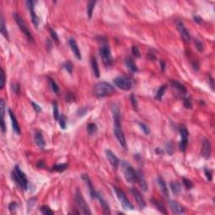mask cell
Masks as SVG:
<instances>
[{"label": "cell", "mask_w": 215, "mask_h": 215, "mask_svg": "<svg viewBox=\"0 0 215 215\" xmlns=\"http://www.w3.org/2000/svg\"><path fill=\"white\" fill-rule=\"evenodd\" d=\"M112 113H113V119L114 124V135L118 139L120 145L123 147L124 150H127V143L124 131L122 129L121 123H120V110L116 104L112 105Z\"/></svg>", "instance_id": "cell-1"}, {"label": "cell", "mask_w": 215, "mask_h": 215, "mask_svg": "<svg viewBox=\"0 0 215 215\" xmlns=\"http://www.w3.org/2000/svg\"><path fill=\"white\" fill-rule=\"evenodd\" d=\"M116 90L114 86H112L110 83L106 82H101L97 83L93 88V92L94 95L98 98H103L111 96L115 93Z\"/></svg>", "instance_id": "cell-2"}, {"label": "cell", "mask_w": 215, "mask_h": 215, "mask_svg": "<svg viewBox=\"0 0 215 215\" xmlns=\"http://www.w3.org/2000/svg\"><path fill=\"white\" fill-rule=\"evenodd\" d=\"M12 177H13L14 182L24 191H26L29 187V182L26 177L25 174L22 171V170L19 168V165L14 166V170L12 172Z\"/></svg>", "instance_id": "cell-3"}, {"label": "cell", "mask_w": 215, "mask_h": 215, "mask_svg": "<svg viewBox=\"0 0 215 215\" xmlns=\"http://www.w3.org/2000/svg\"><path fill=\"white\" fill-rule=\"evenodd\" d=\"M121 169L124 173V177L128 182L133 183L137 182V172L134 170L132 165L126 161H121Z\"/></svg>", "instance_id": "cell-4"}, {"label": "cell", "mask_w": 215, "mask_h": 215, "mask_svg": "<svg viewBox=\"0 0 215 215\" xmlns=\"http://www.w3.org/2000/svg\"><path fill=\"white\" fill-rule=\"evenodd\" d=\"M114 84L117 88L121 90L128 91L133 88L134 87V81L130 77L128 76H118L114 78Z\"/></svg>", "instance_id": "cell-5"}, {"label": "cell", "mask_w": 215, "mask_h": 215, "mask_svg": "<svg viewBox=\"0 0 215 215\" xmlns=\"http://www.w3.org/2000/svg\"><path fill=\"white\" fill-rule=\"evenodd\" d=\"M100 56L102 61V63L105 65V66H110L113 64V58L111 55V51L108 44L103 43L99 49Z\"/></svg>", "instance_id": "cell-6"}, {"label": "cell", "mask_w": 215, "mask_h": 215, "mask_svg": "<svg viewBox=\"0 0 215 215\" xmlns=\"http://www.w3.org/2000/svg\"><path fill=\"white\" fill-rule=\"evenodd\" d=\"M75 199H76V204H77L79 209L82 211V213L83 214H92V212L89 208L88 204L84 199L82 192L78 189L76 190V193H75Z\"/></svg>", "instance_id": "cell-7"}, {"label": "cell", "mask_w": 215, "mask_h": 215, "mask_svg": "<svg viewBox=\"0 0 215 215\" xmlns=\"http://www.w3.org/2000/svg\"><path fill=\"white\" fill-rule=\"evenodd\" d=\"M114 191L119 199V201L120 202L122 207L126 209V210H134L135 208L133 206V204L129 201V199L127 198L125 193L121 189H119L118 188H114Z\"/></svg>", "instance_id": "cell-8"}, {"label": "cell", "mask_w": 215, "mask_h": 215, "mask_svg": "<svg viewBox=\"0 0 215 215\" xmlns=\"http://www.w3.org/2000/svg\"><path fill=\"white\" fill-rule=\"evenodd\" d=\"M13 18H14V19H15L17 25L19 26V28L21 29V31L24 33V35L27 37V39H28L30 42H33V41H34V38H33V36H32V35H31L29 29H28V27H27V25H25V21L23 20V19H22L18 13H13Z\"/></svg>", "instance_id": "cell-9"}, {"label": "cell", "mask_w": 215, "mask_h": 215, "mask_svg": "<svg viewBox=\"0 0 215 215\" xmlns=\"http://www.w3.org/2000/svg\"><path fill=\"white\" fill-rule=\"evenodd\" d=\"M35 2H34V1H27L26 2V4L28 5V8L29 9L31 21H32V23L35 25V27L37 29L39 26V23H40V19H39L38 16L36 15L35 12Z\"/></svg>", "instance_id": "cell-10"}, {"label": "cell", "mask_w": 215, "mask_h": 215, "mask_svg": "<svg viewBox=\"0 0 215 215\" xmlns=\"http://www.w3.org/2000/svg\"><path fill=\"white\" fill-rule=\"evenodd\" d=\"M211 152H212V148H211V144L208 139H204L202 142V147L201 154L203 158L206 160L209 159L211 156Z\"/></svg>", "instance_id": "cell-11"}, {"label": "cell", "mask_w": 215, "mask_h": 215, "mask_svg": "<svg viewBox=\"0 0 215 215\" xmlns=\"http://www.w3.org/2000/svg\"><path fill=\"white\" fill-rule=\"evenodd\" d=\"M131 192H132L133 196L135 197V198L136 200V202H137L139 208L140 209H144L146 207V203H145V201L143 196L141 195V193L139 192L138 190L135 189V188L131 189Z\"/></svg>", "instance_id": "cell-12"}, {"label": "cell", "mask_w": 215, "mask_h": 215, "mask_svg": "<svg viewBox=\"0 0 215 215\" xmlns=\"http://www.w3.org/2000/svg\"><path fill=\"white\" fill-rule=\"evenodd\" d=\"M105 153H106V155H107V158H108L109 163L111 164V165L114 167V169H117L119 165V159L117 157V155L114 154V152L110 150H106Z\"/></svg>", "instance_id": "cell-13"}, {"label": "cell", "mask_w": 215, "mask_h": 215, "mask_svg": "<svg viewBox=\"0 0 215 215\" xmlns=\"http://www.w3.org/2000/svg\"><path fill=\"white\" fill-rule=\"evenodd\" d=\"M177 29L180 33V35H182V39L186 41V42H189L191 40V37H190L189 32L187 29V28L185 27L184 24L182 21H179L177 23Z\"/></svg>", "instance_id": "cell-14"}, {"label": "cell", "mask_w": 215, "mask_h": 215, "mask_svg": "<svg viewBox=\"0 0 215 215\" xmlns=\"http://www.w3.org/2000/svg\"><path fill=\"white\" fill-rule=\"evenodd\" d=\"M69 46L72 49V51L73 52L74 56H76V58L77 60H82V55H81V52H80V50H79V47L76 44V41L75 40V39L73 38H70L69 40Z\"/></svg>", "instance_id": "cell-15"}, {"label": "cell", "mask_w": 215, "mask_h": 215, "mask_svg": "<svg viewBox=\"0 0 215 215\" xmlns=\"http://www.w3.org/2000/svg\"><path fill=\"white\" fill-rule=\"evenodd\" d=\"M82 177L83 181L85 182L86 185L88 186V188H89L90 195H91L92 198H96L97 192H96V191L94 189V188H93V186H92V182H91V180H90V178H89L87 174H83Z\"/></svg>", "instance_id": "cell-16"}, {"label": "cell", "mask_w": 215, "mask_h": 215, "mask_svg": "<svg viewBox=\"0 0 215 215\" xmlns=\"http://www.w3.org/2000/svg\"><path fill=\"white\" fill-rule=\"evenodd\" d=\"M9 116H10V119H11V122H12V126H13V131L17 134V135H20V126L19 125V122L15 117V115L12 112L11 109H9Z\"/></svg>", "instance_id": "cell-17"}, {"label": "cell", "mask_w": 215, "mask_h": 215, "mask_svg": "<svg viewBox=\"0 0 215 215\" xmlns=\"http://www.w3.org/2000/svg\"><path fill=\"white\" fill-rule=\"evenodd\" d=\"M96 198L98 199V201H99L100 204H101L102 208V210H103V214H109L111 213V212H110V208H109L108 202L105 201V199L102 197V195L100 193L97 192Z\"/></svg>", "instance_id": "cell-18"}, {"label": "cell", "mask_w": 215, "mask_h": 215, "mask_svg": "<svg viewBox=\"0 0 215 215\" xmlns=\"http://www.w3.org/2000/svg\"><path fill=\"white\" fill-rule=\"evenodd\" d=\"M157 182H158V185L160 187V189L161 191L162 194L164 195L166 198H169V190H168V188H167V186H166L164 180L161 177H158Z\"/></svg>", "instance_id": "cell-19"}, {"label": "cell", "mask_w": 215, "mask_h": 215, "mask_svg": "<svg viewBox=\"0 0 215 215\" xmlns=\"http://www.w3.org/2000/svg\"><path fill=\"white\" fill-rule=\"evenodd\" d=\"M170 206L172 210V212L176 214H181L184 213V208L182 207L181 204H179L178 202L176 201H171L170 202Z\"/></svg>", "instance_id": "cell-20"}, {"label": "cell", "mask_w": 215, "mask_h": 215, "mask_svg": "<svg viewBox=\"0 0 215 215\" xmlns=\"http://www.w3.org/2000/svg\"><path fill=\"white\" fill-rule=\"evenodd\" d=\"M137 182H139V187L141 188V189L143 190L144 192H146L147 189H148L147 183H146V182H145V179L144 175L141 173V171H139V172L137 173Z\"/></svg>", "instance_id": "cell-21"}, {"label": "cell", "mask_w": 215, "mask_h": 215, "mask_svg": "<svg viewBox=\"0 0 215 215\" xmlns=\"http://www.w3.org/2000/svg\"><path fill=\"white\" fill-rule=\"evenodd\" d=\"M171 84L172 88L177 89V91H179L182 94H187L188 93V90L186 88V87L183 84L180 83L179 82H177V81H171Z\"/></svg>", "instance_id": "cell-22"}, {"label": "cell", "mask_w": 215, "mask_h": 215, "mask_svg": "<svg viewBox=\"0 0 215 215\" xmlns=\"http://www.w3.org/2000/svg\"><path fill=\"white\" fill-rule=\"evenodd\" d=\"M35 142H36V145H38L39 147L43 150L45 148V145H46V142H45V139L43 137V135L41 132H36L35 134Z\"/></svg>", "instance_id": "cell-23"}, {"label": "cell", "mask_w": 215, "mask_h": 215, "mask_svg": "<svg viewBox=\"0 0 215 215\" xmlns=\"http://www.w3.org/2000/svg\"><path fill=\"white\" fill-rule=\"evenodd\" d=\"M91 66H92V72H93L95 76L98 78L100 76V71H99V67H98V62H97V60H96L95 57H92V59H91Z\"/></svg>", "instance_id": "cell-24"}, {"label": "cell", "mask_w": 215, "mask_h": 215, "mask_svg": "<svg viewBox=\"0 0 215 215\" xmlns=\"http://www.w3.org/2000/svg\"><path fill=\"white\" fill-rule=\"evenodd\" d=\"M152 204H154L155 206V208L161 213V214H166L167 212H166V208L165 207L164 203L161 202V201L157 200V199H151Z\"/></svg>", "instance_id": "cell-25"}, {"label": "cell", "mask_w": 215, "mask_h": 215, "mask_svg": "<svg viewBox=\"0 0 215 215\" xmlns=\"http://www.w3.org/2000/svg\"><path fill=\"white\" fill-rule=\"evenodd\" d=\"M125 65L127 68L131 72H138V67L135 62L131 58H128L125 60Z\"/></svg>", "instance_id": "cell-26"}, {"label": "cell", "mask_w": 215, "mask_h": 215, "mask_svg": "<svg viewBox=\"0 0 215 215\" xmlns=\"http://www.w3.org/2000/svg\"><path fill=\"white\" fill-rule=\"evenodd\" d=\"M0 29H1V33L2 35L7 39L9 40V34H8V30H7V27H6V25H5V22H4V19H3V15H1V21H0Z\"/></svg>", "instance_id": "cell-27"}, {"label": "cell", "mask_w": 215, "mask_h": 215, "mask_svg": "<svg viewBox=\"0 0 215 215\" xmlns=\"http://www.w3.org/2000/svg\"><path fill=\"white\" fill-rule=\"evenodd\" d=\"M95 4H96V1H93V0L88 1V6H87V13H88V16L89 19H91V18H92V12H93L94 7H95Z\"/></svg>", "instance_id": "cell-28"}, {"label": "cell", "mask_w": 215, "mask_h": 215, "mask_svg": "<svg viewBox=\"0 0 215 215\" xmlns=\"http://www.w3.org/2000/svg\"><path fill=\"white\" fill-rule=\"evenodd\" d=\"M68 167V164L63 163V164H58L52 166L51 171H58V172H62L65 170H66Z\"/></svg>", "instance_id": "cell-29"}, {"label": "cell", "mask_w": 215, "mask_h": 215, "mask_svg": "<svg viewBox=\"0 0 215 215\" xmlns=\"http://www.w3.org/2000/svg\"><path fill=\"white\" fill-rule=\"evenodd\" d=\"M171 189L175 193L176 195H179L181 192V186L177 182H171Z\"/></svg>", "instance_id": "cell-30"}, {"label": "cell", "mask_w": 215, "mask_h": 215, "mask_svg": "<svg viewBox=\"0 0 215 215\" xmlns=\"http://www.w3.org/2000/svg\"><path fill=\"white\" fill-rule=\"evenodd\" d=\"M87 129H88V132L90 135H95L98 131V128H97V125L94 124V123H90L87 126Z\"/></svg>", "instance_id": "cell-31"}, {"label": "cell", "mask_w": 215, "mask_h": 215, "mask_svg": "<svg viewBox=\"0 0 215 215\" xmlns=\"http://www.w3.org/2000/svg\"><path fill=\"white\" fill-rule=\"evenodd\" d=\"M165 89H166V86H165V85L161 86L160 88L158 89V91H157V92H156V94H155V99H157V100H161V98H162V97H163V95H164L165 92Z\"/></svg>", "instance_id": "cell-32"}, {"label": "cell", "mask_w": 215, "mask_h": 215, "mask_svg": "<svg viewBox=\"0 0 215 215\" xmlns=\"http://www.w3.org/2000/svg\"><path fill=\"white\" fill-rule=\"evenodd\" d=\"M52 106H53V116H54L55 119H56V121H58L59 117H60L59 109H58V104H57V102H53Z\"/></svg>", "instance_id": "cell-33"}, {"label": "cell", "mask_w": 215, "mask_h": 215, "mask_svg": "<svg viewBox=\"0 0 215 215\" xmlns=\"http://www.w3.org/2000/svg\"><path fill=\"white\" fill-rule=\"evenodd\" d=\"M49 82H50V86H51V90H52L55 93L58 94L59 92H60V89H59L58 85L56 84V82L53 79H51V78H49Z\"/></svg>", "instance_id": "cell-34"}, {"label": "cell", "mask_w": 215, "mask_h": 215, "mask_svg": "<svg viewBox=\"0 0 215 215\" xmlns=\"http://www.w3.org/2000/svg\"><path fill=\"white\" fill-rule=\"evenodd\" d=\"M40 213H41L42 214L44 215H51L54 214L53 211L51 210V208H50L48 206H46V205L42 206V207L40 208Z\"/></svg>", "instance_id": "cell-35"}, {"label": "cell", "mask_w": 215, "mask_h": 215, "mask_svg": "<svg viewBox=\"0 0 215 215\" xmlns=\"http://www.w3.org/2000/svg\"><path fill=\"white\" fill-rule=\"evenodd\" d=\"M58 121H59V125H60L61 128L62 129H65L66 126V117L64 114H61L60 117H59Z\"/></svg>", "instance_id": "cell-36"}, {"label": "cell", "mask_w": 215, "mask_h": 215, "mask_svg": "<svg viewBox=\"0 0 215 215\" xmlns=\"http://www.w3.org/2000/svg\"><path fill=\"white\" fill-rule=\"evenodd\" d=\"M188 147V139H182L179 143V148L182 151H185Z\"/></svg>", "instance_id": "cell-37"}, {"label": "cell", "mask_w": 215, "mask_h": 215, "mask_svg": "<svg viewBox=\"0 0 215 215\" xmlns=\"http://www.w3.org/2000/svg\"><path fill=\"white\" fill-rule=\"evenodd\" d=\"M180 135H181L182 139H188L189 133H188V129H187L186 127H181V129H180Z\"/></svg>", "instance_id": "cell-38"}, {"label": "cell", "mask_w": 215, "mask_h": 215, "mask_svg": "<svg viewBox=\"0 0 215 215\" xmlns=\"http://www.w3.org/2000/svg\"><path fill=\"white\" fill-rule=\"evenodd\" d=\"M165 150H166V152H167L168 155H173L174 148H173V145H172L171 142H167L165 144Z\"/></svg>", "instance_id": "cell-39"}, {"label": "cell", "mask_w": 215, "mask_h": 215, "mask_svg": "<svg viewBox=\"0 0 215 215\" xmlns=\"http://www.w3.org/2000/svg\"><path fill=\"white\" fill-rule=\"evenodd\" d=\"M194 44H195V46H196V48H197V50H198V51H200V52L203 51L204 46H203V44H202V41H200L199 40H195Z\"/></svg>", "instance_id": "cell-40"}, {"label": "cell", "mask_w": 215, "mask_h": 215, "mask_svg": "<svg viewBox=\"0 0 215 215\" xmlns=\"http://www.w3.org/2000/svg\"><path fill=\"white\" fill-rule=\"evenodd\" d=\"M4 113H5V102L3 99H1L0 100V115L2 119H3L4 117Z\"/></svg>", "instance_id": "cell-41"}, {"label": "cell", "mask_w": 215, "mask_h": 215, "mask_svg": "<svg viewBox=\"0 0 215 215\" xmlns=\"http://www.w3.org/2000/svg\"><path fill=\"white\" fill-rule=\"evenodd\" d=\"M139 127L141 128V129L144 131V133L145 134V135H150V133H151V129H150V128L147 126L145 124H144V123H139Z\"/></svg>", "instance_id": "cell-42"}, {"label": "cell", "mask_w": 215, "mask_h": 215, "mask_svg": "<svg viewBox=\"0 0 215 215\" xmlns=\"http://www.w3.org/2000/svg\"><path fill=\"white\" fill-rule=\"evenodd\" d=\"M50 34H51V38L53 39L54 41L58 45V44H59V38H58V35H57L56 32L51 28V29H50Z\"/></svg>", "instance_id": "cell-43"}, {"label": "cell", "mask_w": 215, "mask_h": 215, "mask_svg": "<svg viewBox=\"0 0 215 215\" xmlns=\"http://www.w3.org/2000/svg\"><path fill=\"white\" fill-rule=\"evenodd\" d=\"M131 51H132V54H133L135 57L139 58V57L141 56L140 51H139V50L138 49V47H137V46H132V48H131Z\"/></svg>", "instance_id": "cell-44"}, {"label": "cell", "mask_w": 215, "mask_h": 215, "mask_svg": "<svg viewBox=\"0 0 215 215\" xmlns=\"http://www.w3.org/2000/svg\"><path fill=\"white\" fill-rule=\"evenodd\" d=\"M130 101H131V103H132V106L134 108V109L137 110L138 109V103H137V101H136V98L134 94H131L130 95Z\"/></svg>", "instance_id": "cell-45"}, {"label": "cell", "mask_w": 215, "mask_h": 215, "mask_svg": "<svg viewBox=\"0 0 215 215\" xmlns=\"http://www.w3.org/2000/svg\"><path fill=\"white\" fill-rule=\"evenodd\" d=\"M63 67L67 71V72H69V73H72V68H73V66H72V64L70 62H66L63 64Z\"/></svg>", "instance_id": "cell-46"}, {"label": "cell", "mask_w": 215, "mask_h": 215, "mask_svg": "<svg viewBox=\"0 0 215 215\" xmlns=\"http://www.w3.org/2000/svg\"><path fill=\"white\" fill-rule=\"evenodd\" d=\"M183 104H184V107L186 109H192V100L190 98H184V101H183Z\"/></svg>", "instance_id": "cell-47"}, {"label": "cell", "mask_w": 215, "mask_h": 215, "mask_svg": "<svg viewBox=\"0 0 215 215\" xmlns=\"http://www.w3.org/2000/svg\"><path fill=\"white\" fill-rule=\"evenodd\" d=\"M183 184L185 185V187L188 188V189H191V188H193V183L188 180V179H187V178H183Z\"/></svg>", "instance_id": "cell-48"}, {"label": "cell", "mask_w": 215, "mask_h": 215, "mask_svg": "<svg viewBox=\"0 0 215 215\" xmlns=\"http://www.w3.org/2000/svg\"><path fill=\"white\" fill-rule=\"evenodd\" d=\"M5 85V73L3 69H1V85H0V88H3Z\"/></svg>", "instance_id": "cell-49"}, {"label": "cell", "mask_w": 215, "mask_h": 215, "mask_svg": "<svg viewBox=\"0 0 215 215\" xmlns=\"http://www.w3.org/2000/svg\"><path fill=\"white\" fill-rule=\"evenodd\" d=\"M204 172H205V176L207 177L208 181V182H211L212 179H213V176H212V171L210 170H208V169H205L204 170Z\"/></svg>", "instance_id": "cell-50"}, {"label": "cell", "mask_w": 215, "mask_h": 215, "mask_svg": "<svg viewBox=\"0 0 215 215\" xmlns=\"http://www.w3.org/2000/svg\"><path fill=\"white\" fill-rule=\"evenodd\" d=\"M9 208L10 210L11 213H15V210L17 208V203L16 202H11L9 205Z\"/></svg>", "instance_id": "cell-51"}, {"label": "cell", "mask_w": 215, "mask_h": 215, "mask_svg": "<svg viewBox=\"0 0 215 215\" xmlns=\"http://www.w3.org/2000/svg\"><path fill=\"white\" fill-rule=\"evenodd\" d=\"M1 130L3 134H5L6 132V125H5V122H4V119L1 118Z\"/></svg>", "instance_id": "cell-52"}, {"label": "cell", "mask_w": 215, "mask_h": 215, "mask_svg": "<svg viewBox=\"0 0 215 215\" xmlns=\"http://www.w3.org/2000/svg\"><path fill=\"white\" fill-rule=\"evenodd\" d=\"M87 111H88L87 108H82V109H80L78 110L77 114H78V116H83V115H85V114L87 113Z\"/></svg>", "instance_id": "cell-53"}, {"label": "cell", "mask_w": 215, "mask_h": 215, "mask_svg": "<svg viewBox=\"0 0 215 215\" xmlns=\"http://www.w3.org/2000/svg\"><path fill=\"white\" fill-rule=\"evenodd\" d=\"M13 90H14V92L16 93V94H19V92H20V86H19V83H16L14 86H13Z\"/></svg>", "instance_id": "cell-54"}, {"label": "cell", "mask_w": 215, "mask_h": 215, "mask_svg": "<svg viewBox=\"0 0 215 215\" xmlns=\"http://www.w3.org/2000/svg\"><path fill=\"white\" fill-rule=\"evenodd\" d=\"M32 106H33V108H34V109L36 111V113H40V111H41V108L39 106L38 104H36L35 102H32Z\"/></svg>", "instance_id": "cell-55"}, {"label": "cell", "mask_w": 215, "mask_h": 215, "mask_svg": "<svg viewBox=\"0 0 215 215\" xmlns=\"http://www.w3.org/2000/svg\"><path fill=\"white\" fill-rule=\"evenodd\" d=\"M193 19H194V21H195L196 23H198V24H201L202 21V19L200 16H198V15H194V16H193Z\"/></svg>", "instance_id": "cell-56"}, {"label": "cell", "mask_w": 215, "mask_h": 215, "mask_svg": "<svg viewBox=\"0 0 215 215\" xmlns=\"http://www.w3.org/2000/svg\"><path fill=\"white\" fill-rule=\"evenodd\" d=\"M147 57H148L150 60H151V61H154V60H155V59H156V56H155V54L151 53V52H149V53L147 54Z\"/></svg>", "instance_id": "cell-57"}, {"label": "cell", "mask_w": 215, "mask_h": 215, "mask_svg": "<svg viewBox=\"0 0 215 215\" xmlns=\"http://www.w3.org/2000/svg\"><path fill=\"white\" fill-rule=\"evenodd\" d=\"M160 64H161V71H162V72H165V66H166V64H165V62L164 60H161Z\"/></svg>", "instance_id": "cell-58"}, {"label": "cell", "mask_w": 215, "mask_h": 215, "mask_svg": "<svg viewBox=\"0 0 215 215\" xmlns=\"http://www.w3.org/2000/svg\"><path fill=\"white\" fill-rule=\"evenodd\" d=\"M37 167L39 168H45L46 167V164L43 161H39L37 163Z\"/></svg>", "instance_id": "cell-59"}, {"label": "cell", "mask_w": 215, "mask_h": 215, "mask_svg": "<svg viewBox=\"0 0 215 215\" xmlns=\"http://www.w3.org/2000/svg\"><path fill=\"white\" fill-rule=\"evenodd\" d=\"M192 66H193V68L196 70V71H198V69H199V64L198 63V62H193V63H192Z\"/></svg>", "instance_id": "cell-60"}, {"label": "cell", "mask_w": 215, "mask_h": 215, "mask_svg": "<svg viewBox=\"0 0 215 215\" xmlns=\"http://www.w3.org/2000/svg\"><path fill=\"white\" fill-rule=\"evenodd\" d=\"M210 85H211V87H212V89L213 90H214V78L212 77V76H210Z\"/></svg>", "instance_id": "cell-61"}, {"label": "cell", "mask_w": 215, "mask_h": 215, "mask_svg": "<svg viewBox=\"0 0 215 215\" xmlns=\"http://www.w3.org/2000/svg\"><path fill=\"white\" fill-rule=\"evenodd\" d=\"M156 153H157L159 155H162L164 154V151H163L161 148H157V149H156Z\"/></svg>", "instance_id": "cell-62"}]
</instances>
